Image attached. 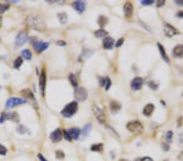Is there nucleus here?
I'll list each match as a JSON object with an SVG mask.
<instances>
[{"instance_id": "obj_1", "label": "nucleus", "mask_w": 183, "mask_h": 161, "mask_svg": "<svg viewBox=\"0 0 183 161\" xmlns=\"http://www.w3.org/2000/svg\"><path fill=\"white\" fill-rule=\"evenodd\" d=\"M26 23L29 26H30L32 29L35 30L43 32L47 29V25L44 22L43 19L35 14H30L26 18Z\"/></svg>"}, {"instance_id": "obj_2", "label": "nucleus", "mask_w": 183, "mask_h": 161, "mask_svg": "<svg viewBox=\"0 0 183 161\" xmlns=\"http://www.w3.org/2000/svg\"><path fill=\"white\" fill-rule=\"evenodd\" d=\"M78 105L77 102H71L64 107V108L61 111V114L64 117L69 118L73 116L77 111Z\"/></svg>"}, {"instance_id": "obj_3", "label": "nucleus", "mask_w": 183, "mask_h": 161, "mask_svg": "<svg viewBox=\"0 0 183 161\" xmlns=\"http://www.w3.org/2000/svg\"><path fill=\"white\" fill-rule=\"evenodd\" d=\"M127 129L135 134H139L143 130V126L142 123L138 121H133L127 124Z\"/></svg>"}, {"instance_id": "obj_4", "label": "nucleus", "mask_w": 183, "mask_h": 161, "mask_svg": "<svg viewBox=\"0 0 183 161\" xmlns=\"http://www.w3.org/2000/svg\"><path fill=\"white\" fill-rule=\"evenodd\" d=\"M92 110H93L94 115H95V116L97 119V121L99 122L101 125H106V123H107V117H106V115L103 112V111L99 107H98L96 105L93 106Z\"/></svg>"}, {"instance_id": "obj_5", "label": "nucleus", "mask_w": 183, "mask_h": 161, "mask_svg": "<svg viewBox=\"0 0 183 161\" xmlns=\"http://www.w3.org/2000/svg\"><path fill=\"white\" fill-rule=\"evenodd\" d=\"M29 39L28 38V34L27 32L25 30L21 31L16 36V41H15V47L19 48L22 47L24 44L26 43V42Z\"/></svg>"}, {"instance_id": "obj_6", "label": "nucleus", "mask_w": 183, "mask_h": 161, "mask_svg": "<svg viewBox=\"0 0 183 161\" xmlns=\"http://www.w3.org/2000/svg\"><path fill=\"white\" fill-rule=\"evenodd\" d=\"M88 97L87 90L83 87H77L74 90V98L78 102L85 101Z\"/></svg>"}, {"instance_id": "obj_7", "label": "nucleus", "mask_w": 183, "mask_h": 161, "mask_svg": "<svg viewBox=\"0 0 183 161\" xmlns=\"http://www.w3.org/2000/svg\"><path fill=\"white\" fill-rule=\"evenodd\" d=\"M26 103V100L24 99H21V98H16V97H12L8 99L6 102V108H12L18 105L24 104Z\"/></svg>"}, {"instance_id": "obj_8", "label": "nucleus", "mask_w": 183, "mask_h": 161, "mask_svg": "<svg viewBox=\"0 0 183 161\" xmlns=\"http://www.w3.org/2000/svg\"><path fill=\"white\" fill-rule=\"evenodd\" d=\"M33 47L36 52L41 54L42 52H43L45 50L47 49L49 47V43L46 42H42L41 40H37L33 42Z\"/></svg>"}, {"instance_id": "obj_9", "label": "nucleus", "mask_w": 183, "mask_h": 161, "mask_svg": "<svg viewBox=\"0 0 183 161\" xmlns=\"http://www.w3.org/2000/svg\"><path fill=\"white\" fill-rule=\"evenodd\" d=\"M7 120H10L14 122H18L20 120V117H19L18 114L15 112H11V113H5V112L2 113L1 116H0V123H3Z\"/></svg>"}, {"instance_id": "obj_10", "label": "nucleus", "mask_w": 183, "mask_h": 161, "mask_svg": "<svg viewBox=\"0 0 183 161\" xmlns=\"http://www.w3.org/2000/svg\"><path fill=\"white\" fill-rule=\"evenodd\" d=\"M164 34L167 37L169 38H172L173 37L174 35L176 34H179V31L175 29L174 27L172 26L171 25L169 24H165L164 25Z\"/></svg>"}, {"instance_id": "obj_11", "label": "nucleus", "mask_w": 183, "mask_h": 161, "mask_svg": "<svg viewBox=\"0 0 183 161\" xmlns=\"http://www.w3.org/2000/svg\"><path fill=\"white\" fill-rule=\"evenodd\" d=\"M46 83H47V74L45 70H42V73L40 74L39 77V88L42 92V95L44 96L45 89H46Z\"/></svg>"}, {"instance_id": "obj_12", "label": "nucleus", "mask_w": 183, "mask_h": 161, "mask_svg": "<svg viewBox=\"0 0 183 161\" xmlns=\"http://www.w3.org/2000/svg\"><path fill=\"white\" fill-rule=\"evenodd\" d=\"M143 80L142 77H135L131 82V88L134 90H139L143 87Z\"/></svg>"}, {"instance_id": "obj_13", "label": "nucleus", "mask_w": 183, "mask_h": 161, "mask_svg": "<svg viewBox=\"0 0 183 161\" xmlns=\"http://www.w3.org/2000/svg\"><path fill=\"white\" fill-rule=\"evenodd\" d=\"M72 7L77 12L82 14L85 11V9H86V3L84 1H76V2H73L72 3Z\"/></svg>"}, {"instance_id": "obj_14", "label": "nucleus", "mask_w": 183, "mask_h": 161, "mask_svg": "<svg viewBox=\"0 0 183 161\" xmlns=\"http://www.w3.org/2000/svg\"><path fill=\"white\" fill-rule=\"evenodd\" d=\"M124 12L126 18H131L134 12V6L130 2H126L124 5Z\"/></svg>"}, {"instance_id": "obj_15", "label": "nucleus", "mask_w": 183, "mask_h": 161, "mask_svg": "<svg viewBox=\"0 0 183 161\" xmlns=\"http://www.w3.org/2000/svg\"><path fill=\"white\" fill-rule=\"evenodd\" d=\"M51 140L53 143H59L62 139V131L60 129H56V130L51 134Z\"/></svg>"}, {"instance_id": "obj_16", "label": "nucleus", "mask_w": 183, "mask_h": 161, "mask_svg": "<svg viewBox=\"0 0 183 161\" xmlns=\"http://www.w3.org/2000/svg\"><path fill=\"white\" fill-rule=\"evenodd\" d=\"M67 131H68L70 138H71L72 139H78L79 136L81 134V130L79 129L78 128H72V129H68Z\"/></svg>"}, {"instance_id": "obj_17", "label": "nucleus", "mask_w": 183, "mask_h": 161, "mask_svg": "<svg viewBox=\"0 0 183 161\" xmlns=\"http://www.w3.org/2000/svg\"><path fill=\"white\" fill-rule=\"evenodd\" d=\"M114 45V39L111 37H107L105 38L103 41V48L104 49H112Z\"/></svg>"}, {"instance_id": "obj_18", "label": "nucleus", "mask_w": 183, "mask_h": 161, "mask_svg": "<svg viewBox=\"0 0 183 161\" xmlns=\"http://www.w3.org/2000/svg\"><path fill=\"white\" fill-rule=\"evenodd\" d=\"M154 110H155V106L152 103H148V104H147L145 106L143 112V114L146 116H150L153 113Z\"/></svg>"}, {"instance_id": "obj_19", "label": "nucleus", "mask_w": 183, "mask_h": 161, "mask_svg": "<svg viewBox=\"0 0 183 161\" xmlns=\"http://www.w3.org/2000/svg\"><path fill=\"white\" fill-rule=\"evenodd\" d=\"M173 55H174V56L178 57V58L182 57L183 56V45H178V46H176V47L173 48Z\"/></svg>"}, {"instance_id": "obj_20", "label": "nucleus", "mask_w": 183, "mask_h": 161, "mask_svg": "<svg viewBox=\"0 0 183 161\" xmlns=\"http://www.w3.org/2000/svg\"><path fill=\"white\" fill-rule=\"evenodd\" d=\"M157 45H158V48H159V51H160V55H161V57L163 58V60L164 61H166V62H169V57H168L167 54H166L164 47L160 43H157Z\"/></svg>"}, {"instance_id": "obj_21", "label": "nucleus", "mask_w": 183, "mask_h": 161, "mask_svg": "<svg viewBox=\"0 0 183 161\" xmlns=\"http://www.w3.org/2000/svg\"><path fill=\"white\" fill-rule=\"evenodd\" d=\"M21 95L25 98H27V99H34V96L33 95V92L31 91L29 89H25V90H23L21 91Z\"/></svg>"}, {"instance_id": "obj_22", "label": "nucleus", "mask_w": 183, "mask_h": 161, "mask_svg": "<svg viewBox=\"0 0 183 161\" xmlns=\"http://www.w3.org/2000/svg\"><path fill=\"white\" fill-rule=\"evenodd\" d=\"M92 129V125L90 124H87L85 126L83 127L82 130L81 131V134H82L83 137H86L88 136V134H90V132Z\"/></svg>"}, {"instance_id": "obj_23", "label": "nucleus", "mask_w": 183, "mask_h": 161, "mask_svg": "<svg viewBox=\"0 0 183 161\" xmlns=\"http://www.w3.org/2000/svg\"><path fill=\"white\" fill-rule=\"evenodd\" d=\"M110 109H111L113 112H118V111L121 109V105H120V103H117V102L112 101V102H111V103H110Z\"/></svg>"}, {"instance_id": "obj_24", "label": "nucleus", "mask_w": 183, "mask_h": 161, "mask_svg": "<svg viewBox=\"0 0 183 161\" xmlns=\"http://www.w3.org/2000/svg\"><path fill=\"white\" fill-rule=\"evenodd\" d=\"M21 55L24 59H25L27 60H30L32 59V53L28 49H25L21 51Z\"/></svg>"}, {"instance_id": "obj_25", "label": "nucleus", "mask_w": 183, "mask_h": 161, "mask_svg": "<svg viewBox=\"0 0 183 161\" xmlns=\"http://www.w3.org/2000/svg\"><path fill=\"white\" fill-rule=\"evenodd\" d=\"M69 82L72 84V86H73L74 87H77V86H78V81H77V77L75 76L74 74H70L69 77Z\"/></svg>"}, {"instance_id": "obj_26", "label": "nucleus", "mask_w": 183, "mask_h": 161, "mask_svg": "<svg viewBox=\"0 0 183 161\" xmlns=\"http://www.w3.org/2000/svg\"><path fill=\"white\" fill-rule=\"evenodd\" d=\"M58 18H59L61 24H63V25L66 24L68 21V15L66 12H60L58 14Z\"/></svg>"}, {"instance_id": "obj_27", "label": "nucleus", "mask_w": 183, "mask_h": 161, "mask_svg": "<svg viewBox=\"0 0 183 161\" xmlns=\"http://www.w3.org/2000/svg\"><path fill=\"white\" fill-rule=\"evenodd\" d=\"M103 146L102 143H98V144H94L90 147V150L92 151H95V152H100L103 151Z\"/></svg>"}, {"instance_id": "obj_28", "label": "nucleus", "mask_w": 183, "mask_h": 161, "mask_svg": "<svg viewBox=\"0 0 183 161\" xmlns=\"http://www.w3.org/2000/svg\"><path fill=\"white\" fill-rule=\"evenodd\" d=\"M108 34V32L104 29H98V30H96L95 32V35L97 38H104L105 36H107V35Z\"/></svg>"}, {"instance_id": "obj_29", "label": "nucleus", "mask_w": 183, "mask_h": 161, "mask_svg": "<svg viewBox=\"0 0 183 161\" xmlns=\"http://www.w3.org/2000/svg\"><path fill=\"white\" fill-rule=\"evenodd\" d=\"M108 21V18L106 16H100L99 18V20H98V23H99V25L100 27H103L104 25H106Z\"/></svg>"}, {"instance_id": "obj_30", "label": "nucleus", "mask_w": 183, "mask_h": 161, "mask_svg": "<svg viewBox=\"0 0 183 161\" xmlns=\"http://www.w3.org/2000/svg\"><path fill=\"white\" fill-rule=\"evenodd\" d=\"M22 64H23V60H22L21 57H17L14 61V68L15 69H19L22 65Z\"/></svg>"}, {"instance_id": "obj_31", "label": "nucleus", "mask_w": 183, "mask_h": 161, "mask_svg": "<svg viewBox=\"0 0 183 161\" xmlns=\"http://www.w3.org/2000/svg\"><path fill=\"white\" fill-rule=\"evenodd\" d=\"M17 131L20 134H26V132L28 131V129H26V127H25L23 125H18Z\"/></svg>"}, {"instance_id": "obj_32", "label": "nucleus", "mask_w": 183, "mask_h": 161, "mask_svg": "<svg viewBox=\"0 0 183 161\" xmlns=\"http://www.w3.org/2000/svg\"><path fill=\"white\" fill-rule=\"evenodd\" d=\"M173 132L172 131H168V133L166 134V141L168 143H171L173 141Z\"/></svg>"}, {"instance_id": "obj_33", "label": "nucleus", "mask_w": 183, "mask_h": 161, "mask_svg": "<svg viewBox=\"0 0 183 161\" xmlns=\"http://www.w3.org/2000/svg\"><path fill=\"white\" fill-rule=\"evenodd\" d=\"M111 85H112V82H111V80L108 78V77H107V78H105V90H108V89L111 87Z\"/></svg>"}, {"instance_id": "obj_34", "label": "nucleus", "mask_w": 183, "mask_h": 161, "mask_svg": "<svg viewBox=\"0 0 183 161\" xmlns=\"http://www.w3.org/2000/svg\"><path fill=\"white\" fill-rule=\"evenodd\" d=\"M7 151H8V149L5 147L3 145L0 144V156H5L7 154Z\"/></svg>"}, {"instance_id": "obj_35", "label": "nucleus", "mask_w": 183, "mask_h": 161, "mask_svg": "<svg viewBox=\"0 0 183 161\" xmlns=\"http://www.w3.org/2000/svg\"><path fill=\"white\" fill-rule=\"evenodd\" d=\"M8 6H7V5H4V4H2V3H0V14L1 13H3L6 10H8Z\"/></svg>"}, {"instance_id": "obj_36", "label": "nucleus", "mask_w": 183, "mask_h": 161, "mask_svg": "<svg viewBox=\"0 0 183 161\" xmlns=\"http://www.w3.org/2000/svg\"><path fill=\"white\" fill-rule=\"evenodd\" d=\"M56 158L58 159H63L64 157V154L62 151H57L56 152Z\"/></svg>"}, {"instance_id": "obj_37", "label": "nucleus", "mask_w": 183, "mask_h": 161, "mask_svg": "<svg viewBox=\"0 0 183 161\" xmlns=\"http://www.w3.org/2000/svg\"><path fill=\"white\" fill-rule=\"evenodd\" d=\"M154 3V0H143L141 1V3L143 5H151Z\"/></svg>"}, {"instance_id": "obj_38", "label": "nucleus", "mask_w": 183, "mask_h": 161, "mask_svg": "<svg viewBox=\"0 0 183 161\" xmlns=\"http://www.w3.org/2000/svg\"><path fill=\"white\" fill-rule=\"evenodd\" d=\"M149 86L151 88L152 90H156L157 88H158V86H157V84L155 82H149Z\"/></svg>"}, {"instance_id": "obj_39", "label": "nucleus", "mask_w": 183, "mask_h": 161, "mask_svg": "<svg viewBox=\"0 0 183 161\" xmlns=\"http://www.w3.org/2000/svg\"><path fill=\"white\" fill-rule=\"evenodd\" d=\"M64 138L66 140H68V141H72V138H70L69 134V133H68V131L67 130H64Z\"/></svg>"}, {"instance_id": "obj_40", "label": "nucleus", "mask_w": 183, "mask_h": 161, "mask_svg": "<svg viewBox=\"0 0 183 161\" xmlns=\"http://www.w3.org/2000/svg\"><path fill=\"white\" fill-rule=\"evenodd\" d=\"M164 3H165V1H164V0H158V1H156V7L157 8H160Z\"/></svg>"}, {"instance_id": "obj_41", "label": "nucleus", "mask_w": 183, "mask_h": 161, "mask_svg": "<svg viewBox=\"0 0 183 161\" xmlns=\"http://www.w3.org/2000/svg\"><path fill=\"white\" fill-rule=\"evenodd\" d=\"M123 42H124V38H120V39L117 41V42L116 43V47H121Z\"/></svg>"}, {"instance_id": "obj_42", "label": "nucleus", "mask_w": 183, "mask_h": 161, "mask_svg": "<svg viewBox=\"0 0 183 161\" xmlns=\"http://www.w3.org/2000/svg\"><path fill=\"white\" fill-rule=\"evenodd\" d=\"M179 143L181 146L183 145V133H181L179 134Z\"/></svg>"}, {"instance_id": "obj_43", "label": "nucleus", "mask_w": 183, "mask_h": 161, "mask_svg": "<svg viewBox=\"0 0 183 161\" xmlns=\"http://www.w3.org/2000/svg\"><path fill=\"white\" fill-rule=\"evenodd\" d=\"M38 159H39L41 161H48L42 154H38Z\"/></svg>"}, {"instance_id": "obj_44", "label": "nucleus", "mask_w": 183, "mask_h": 161, "mask_svg": "<svg viewBox=\"0 0 183 161\" xmlns=\"http://www.w3.org/2000/svg\"><path fill=\"white\" fill-rule=\"evenodd\" d=\"M140 161H153V160L151 158V157H148V156H147V157H144V158H143V159H141V160H139Z\"/></svg>"}, {"instance_id": "obj_45", "label": "nucleus", "mask_w": 183, "mask_h": 161, "mask_svg": "<svg viewBox=\"0 0 183 161\" xmlns=\"http://www.w3.org/2000/svg\"><path fill=\"white\" fill-rule=\"evenodd\" d=\"M56 44L57 45H59V46H60V47H64V46H65L66 45V42H64V41H58L56 42Z\"/></svg>"}, {"instance_id": "obj_46", "label": "nucleus", "mask_w": 183, "mask_h": 161, "mask_svg": "<svg viewBox=\"0 0 183 161\" xmlns=\"http://www.w3.org/2000/svg\"><path fill=\"white\" fill-rule=\"evenodd\" d=\"M99 84L101 86H104L105 85V78H100L99 79Z\"/></svg>"}, {"instance_id": "obj_47", "label": "nucleus", "mask_w": 183, "mask_h": 161, "mask_svg": "<svg viewBox=\"0 0 183 161\" xmlns=\"http://www.w3.org/2000/svg\"><path fill=\"white\" fill-rule=\"evenodd\" d=\"M162 147H164V149L165 150V151H169V146L168 145V144H166V143H163V145H162Z\"/></svg>"}, {"instance_id": "obj_48", "label": "nucleus", "mask_w": 183, "mask_h": 161, "mask_svg": "<svg viewBox=\"0 0 183 161\" xmlns=\"http://www.w3.org/2000/svg\"><path fill=\"white\" fill-rule=\"evenodd\" d=\"M175 3H177V4H178V5H183V0H176L175 1Z\"/></svg>"}, {"instance_id": "obj_49", "label": "nucleus", "mask_w": 183, "mask_h": 161, "mask_svg": "<svg viewBox=\"0 0 183 161\" xmlns=\"http://www.w3.org/2000/svg\"><path fill=\"white\" fill-rule=\"evenodd\" d=\"M178 160L181 161H183V151L181 152V154L178 156Z\"/></svg>"}, {"instance_id": "obj_50", "label": "nucleus", "mask_w": 183, "mask_h": 161, "mask_svg": "<svg viewBox=\"0 0 183 161\" xmlns=\"http://www.w3.org/2000/svg\"><path fill=\"white\" fill-rule=\"evenodd\" d=\"M178 16H179V17H182L183 18V12H179L178 13Z\"/></svg>"}, {"instance_id": "obj_51", "label": "nucleus", "mask_w": 183, "mask_h": 161, "mask_svg": "<svg viewBox=\"0 0 183 161\" xmlns=\"http://www.w3.org/2000/svg\"><path fill=\"white\" fill-rule=\"evenodd\" d=\"M2 22H3V17L0 16V27L2 26Z\"/></svg>"}, {"instance_id": "obj_52", "label": "nucleus", "mask_w": 183, "mask_h": 161, "mask_svg": "<svg viewBox=\"0 0 183 161\" xmlns=\"http://www.w3.org/2000/svg\"><path fill=\"white\" fill-rule=\"evenodd\" d=\"M120 161H125V160H120Z\"/></svg>"}]
</instances>
